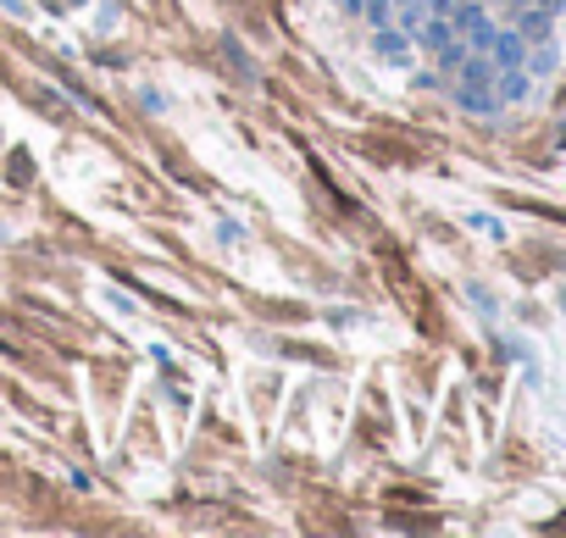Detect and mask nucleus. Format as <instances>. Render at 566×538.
Segmentation results:
<instances>
[{"label":"nucleus","mask_w":566,"mask_h":538,"mask_svg":"<svg viewBox=\"0 0 566 538\" xmlns=\"http://www.w3.org/2000/svg\"><path fill=\"white\" fill-rule=\"evenodd\" d=\"M455 101H461V112H472V117H495V112H500L495 89H466V83H455Z\"/></svg>","instance_id":"4"},{"label":"nucleus","mask_w":566,"mask_h":538,"mask_svg":"<svg viewBox=\"0 0 566 538\" xmlns=\"http://www.w3.org/2000/svg\"><path fill=\"white\" fill-rule=\"evenodd\" d=\"M489 56H495V67H522V61H528V39H522L517 28H495Z\"/></svg>","instance_id":"2"},{"label":"nucleus","mask_w":566,"mask_h":538,"mask_svg":"<svg viewBox=\"0 0 566 538\" xmlns=\"http://www.w3.org/2000/svg\"><path fill=\"white\" fill-rule=\"evenodd\" d=\"M522 67H528L533 78H550V72H555V45H539V50H533Z\"/></svg>","instance_id":"7"},{"label":"nucleus","mask_w":566,"mask_h":538,"mask_svg":"<svg viewBox=\"0 0 566 538\" xmlns=\"http://www.w3.org/2000/svg\"><path fill=\"white\" fill-rule=\"evenodd\" d=\"M495 95H500V106H506V101H522V95H528V67H500V72H495Z\"/></svg>","instance_id":"5"},{"label":"nucleus","mask_w":566,"mask_h":538,"mask_svg":"<svg viewBox=\"0 0 566 538\" xmlns=\"http://www.w3.org/2000/svg\"><path fill=\"white\" fill-rule=\"evenodd\" d=\"M0 7H7L12 18H28V7H23V0H0Z\"/></svg>","instance_id":"11"},{"label":"nucleus","mask_w":566,"mask_h":538,"mask_svg":"<svg viewBox=\"0 0 566 538\" xmlns=\"http://www.w3.org/2000/svg\"><path fill=\"white\" fill-rule=\"evenodd\" d=\"M372 50H378V61H389V67H412V34L406 28H372Z\"/></svg>","instance_id":"1"},{"label":"nucleus","mask_w":566,"mask_h":538,"mask_svg":"<svg viewBox=\"0 0 566 538\" xmlns=\"http://www.w3.org/2000/svg\"><path fill=\"white\" fill-rule=\"evenodd\" d=\"M39 101H45V106H50V117H61V106H67V101H61V95H56V89H39Z\"/></svg>","instance_id":"8"},{"label":"nucleus","mask_w":566,"mask_h":538,"mask_svg":"<svg viewBox=\"0 0 566 538\" xmlns=\"http://www.w3.org/2000/svg\"><path fill=\"white\" fill-rule=\"evenodd\" d=\"M517 7H544V12H561L566 0H517Z\"/></svg>","instance_id":"10"},{"label":"nucleus","mask_w":566,"mask_h":538,"mask_svg":"<svg viewBox=\"0 0 566 538\" xmlns=\"http://www.w3.org/2000/svg\"><path fill=\"white\" fill-rule=\"evenodd\" d=\"M550 23H555V12H544V7H522V12H517V34H522L528 45H544V39H550Z\"/></svg>","instance_id":"3"},{"label":"nucleus","mask_w":566,"mask_h":538,"mask_svg":"<svg viewBox=\"0 0 566 538\" xmlns=\"http://www.w3.org/2000/svg\"><path fill=\"white\" fill-rule=\"evenodd\" d=\"M361 18H367L372 28H383V23H394V0H361Z\"/></svg>","instance_id":"6"},{"label":"nucleus","mask_w":566,"mask_h":538,"mask_svg":"<svg viewBox=\"0 0 566 538\" xmlns=\"http://www.w3.org/2000/svg\"><path fill=\"white\" fill-rule=\"evenodd\" d=\"M472 228H483V233H489V239H500V233H506V228H500L495 217H472Z\"/></svg>","instance_id":"9"}]
</instances>
